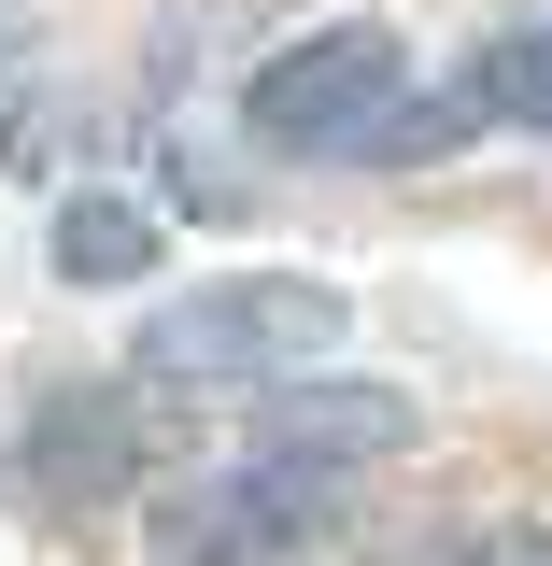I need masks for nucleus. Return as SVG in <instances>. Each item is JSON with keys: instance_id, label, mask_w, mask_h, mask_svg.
<instances>
[{"instance_id": "nucleus-8", "label": "nucleus", "mask_w": 552, "mask_h": 566, "mask_svg": "<svg viewBox=\"0 0 552 566\" xmlns=\"http://www.w3.org/2000/svg\"><path fill=\"white\" fill-rule=\"evenodd\" d=\"M468 566H552V524H496V538H468Z\"/></svg>"}, {"instance_id": "nucleus-3", "label": "nucleus", "mask_w": 552, "mask_h": 566, "mask_svg": "<svg viewBox=\"0 0 552 566\" xmlns=\"http://www.w3.org/2000/svg\"><path fill=\"white\" fill-rule=\"evenodd\" d=\"M312 524H326V482H312V468H270V453L156 495V553L170 566H270V553H298Z\"/></svg>"}, {"instance_id": "nucleus-5", "label": "nucleus", "mask_w": 552, "mask_h": 566, "mask_svg": "<svg viewBox=\"0 0 552 566\" xmlns=\"http://www.w3.org/2000/svg\"><path fill=\"white\" fill-rule=\"evenodd\" d=\"M412 439H425V411L397 382H270L256 397V453L270 468H312V482H341L368 453H412Z\"/></svg>"}, {"instance_id": "nucleus-7", "label": "nucleus", "mask_w": 552, "mask_h": 566, "mask_svg": "<svg viewBox=\"0 0 552 566\" xmlns=\"http://www.w3.org/2000/svg\"><path fill=\"white\" fill-rule=\"evenodd\" d=\"M468 114H496V128H552V29L482 43V71H468Z\"/></svg>"}, {"instance_id": "nucleus-4", "label": "nucleus", "mask_w": 552, "mask_h": 566, "mask_svg": "<svg viewBox=\"0 0 552 566\" xmlns=\"http://www.w3.org/2000/svg\"><path fill=\"white\" fill-rule=\"evenodd\" d=\"M14 482L43 495V510H114L142 482V411L114 382H58L43 411L14 424Z\"/></svg>"}, {"instance_id": "nucleus-2", "label": "nucleus", "mask_w": 552, "mask_h": 566, "mask_svg": "<svg viewBox=\"0 0 552 566\" xmlns=\"http://www.w3.org/2000/svg\"><path fill=\"white\" fill-rule=\"evenodd\" d=\"M412 114V43L397 29H312V43H283L256 71V142L270 156H383Z\"/></svg>"}, {"instance_id": "nucleus-1", "label": "nucleus", "mask_w": 552, "mask_h": 566, "mask_svg": "<svg viewBox=\"0 0 552 566\" xmlns=\"http://www.w3.org/2000/svg\"><path fill=\"white\" fill-rule=\"evenodd\" d=\"M341 326H354V297H341V283H312V270L185 283L170 312H142L128 382H156V397H270L283 368H312Z\"/></svg>"}, {"instance_id": "nucleus-9", "label": "nucleus", "mask_w": 552, "mask_h": 566, "mask_svg": "<svg viewBox=\"0 0 552 566\" xmlns=\"http://www.w3.org/2000/svg\"><path fill=\"white\" fill-rule=\"evenodd\" d=\"M0 71H14V0H0Z\"/></svg>"}, {"instance_id": "nucleus-6", "label": "nucleus", "mask_w": 552, "mask_h": 566, "mask_svg": "<svg viewBox=\"0 0 552 566\" xmlns=\"http://www.w3.org/2000/svg\"><path fill=\"white\" fill-rule=\"evenodd\" d=\"M170 270V227L128 199H58V283H156Z\"/></svg>"}]
</instances>
